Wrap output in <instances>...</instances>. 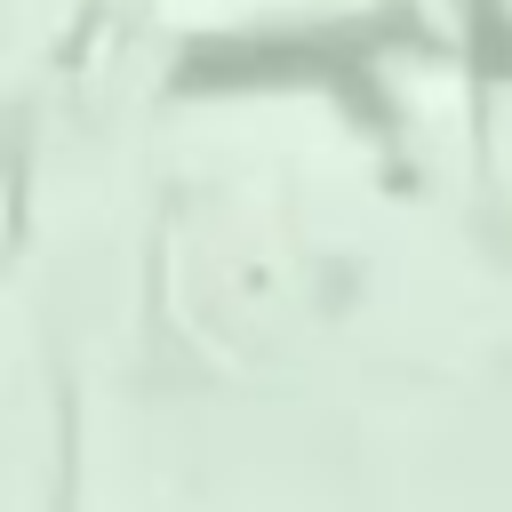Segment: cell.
Returning a JSON list of instances; mask_svg holds the SVG:
<instances>
[{"label":"cell","instance_id":"obj_1","mask_svg":"<svg viewBox=\"0 0 512 512\" xmlns=\"http://www.w3.org/2000/svg\"><path fill=\"white\" fill-rule=\"evenodd\" d=\"M464 24H472V72L504 80L512 72V16H504V0H464Z\"/></svg>","mask_w":512,"mask_h":512}]
</instances>
